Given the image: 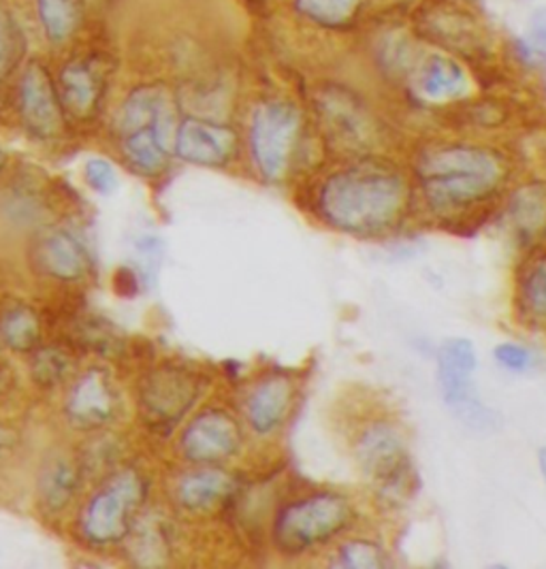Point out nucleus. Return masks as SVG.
<instances>
[{
  "label": "nucleus",
  "instance_id": "1",
  "mask_svg": "<svg viewBox=\"0 0 546 569\" xmlns=\"http://www.w3.org/2000/svg\"><path fill=\"white\" fill-rule=\"evenodd\" d=\"M408 188L387 164L361 162L327 178L318 190L320 218L344 233H385L406 208Z\"/></svg>",
  "mask_w": 546,
  "mask_h": 569
},
{
  "label": "nucleus",
  "instance_id": "2",
  "mask_svg": "<svg viewBox=\"0 0 546 569\" xmlns=\"http://www.w3.org/2000/svg\"><path fill=\"white\" fill-rule=\"evenodd\" d=\"M502 158L478 146H443L418 158L417 176L423 194L434 211L468 209L504 181Z\"/></svg>",
  "mask_w": 546,
  "mask_h": 569
},
{
  "label": "nucleus",
  "instance_id": "3",
  "mask_svg": "<svg viewBox=\"0 0 546 569\" xmlns=\"http://www.w3.org/2000/svg\"><path fill=\"white\" fill-rule=\"evenodd\" d=\"M120 148L130 167L158 176L169 160L176 111L162 86L135 88L120 113Z\"/></svg>",
  "mask_w": 546,
  "mask_h": 569
},
{
  "label": "nucleus",
  "instance_id": "4",
  "mask_svg": "<svg viewBox=\"0 0 546 569\" xmlns=\"http://www.w3.org/2000/svg\"><path fill=\"white\" fill-rule=\"evenodd\" d=\"M350 517L353 510L346 497L336 492L310 495L280 510L274 525V542L280 552L301 555L336 538L348 527Z\"/></svg>",
  "mask_w": 546,
  "mask_h": 569
},
{
  "label": "nucleus",
  "instance_id": "5",
  "mask_svg": "<svg viewBox=\"0 0 546 569\" xmlns=\"http://www.w3.org/2000/svg\"><path fill=\"white\" fill-rule=\"evenodd\" d=\"M438 385L444 403L466 427L476 431H494L497 416L478 399L474 373L478 357L474 343L464 337L446 339L438 348Z\"/></svg>",
  "mask_w": 546,
  "mask_h": 569
},
{
  "label": "nucleus",
  "instance_id": "6",
  "mask_svg": "<svg viewBox=\"0 0 546 569\" xmlns=\"http://www.w3.org/2000/svg\"><path fill=\"white\" fill-rule=\"evenodd\" d=\"M143 499L146 480L135 469L116 473L88 501L81 515V533L88 542L99 546L120 542L129 533Z\"/></svg>",
  "mask_w": 546,
  "mask_h": 569
},
{
  "label": "nucleus",
  "instance_id": "7",
  "mask_svg": "<svg viewBox=\"0 0 546 569\" xmlns=\"http://www.w3.org/2000/svg\"><path fill=\"white\" fill-rule=\"evenodd\" d=\"M301 132L299 109L282 99L262 101L250 120V152L267 181L282 180Z\"/></svg>",
  "mask_w": 546,
  "mask_h": 569
},
{
  "label": "nucleus",
  "instance_id": "8",
  "mask_svg": "<svg viewBox=\"0 0 546 569\" xmlns=\"http://www.w3.org/2000/svg\"><path fill=\"white\" fill-rule=\"evenodd\" d=\"M199 397V382L183 369H157L141 389L143 418L152 427L169 429L182 418Z\"/></svg>",
  "mask_w": 546,
  "mask_h": 569
},
{
  "label": "nucleus",
  "instance_id": "9",
  "mask_svg": "<svg viewBox=\"0 0 546 569\" xmlns=\"http://www.w3.org/2000/svg\"><path fill=\"white\" fill-rule=\"evenodd\" d=\"M239 446V425L235 422V418L220 410H209L197 416L182 436L183 455L192 463L201 466H214L234 457Z\"/></svg>",
  "mask_w": 546,
  "mask_h": 569
},
{
  "label": "nucleus",
  "instance_id": "10",
  "mask_svg": "<svg viewBox=\"0 0 546 569\" xmlns=\"http://www.w3.org/2000/svg\"><path fill=\"white\" fill-rule=\"evenodd\" d=\"M20 111L28 130L39 139H52L62 129V99L39 62L28 64L20 79Z\"/></svg>",
  "mask_w": 546,
  "mask_h": 569
},
{
  "label": "nucleus",
  "instance_id": "11",
  "mask_svg": "<svg viewBox=\"0 0 546 569\" xmlns=\"http://www.w3.org/2000/svg\"><path fill=\"white\" fill-rule=\"evenodd\" d=\"M357 459L367 478L383 487H395L408 469L406 443L389 425H371L357 443Z\"/></svg>",
  "mask_w": 546,
  "mask_h": 569
},
{
  "label": "nucleus",
  "instance_id": "12",
  "mask_svg": "<svg viewBox=\"0 0 546 569\" xmlns=\"http://www.w3.org/2000/svg\"><path fill=\"white\" fill-rule=\"evenodd\" d=\"M176 154L199 167H222L235 156L237 134L208 120H186L176 132Z\"/></svg>",
  "mask_w": 546,
  "mask_h": 569
},
{
  "label": "nucleus",
  "instance_id": "13",
  "mask_svg": "<svg viewBox=\"0 0 546 569\" xmlns=\"http://www.w3.org/2000/svg\"><path fill=\"white\" fill-rule=\"evenodd\" d=\"M471 81L468 71L444 53H429L417 64L415 90L427 103H450L468 97Z\"/></svg>",
  "mask_w": 546,
  "mask_h": 569
},
{
  "label": "nucleus",
  "instance_id": "14",
  "mask_svg": "<svg viewBox=\"0 0 546 569\" xmlns=\"http://www.w3.org/2000/svg\"><path fill=\"white\" fill-rule=\"evenodd\" d=\"M118 412V395L103 371H88L71 390L67 415L81 427H99Z\"/></svg>",
  "mask_w": 546,
  "mask_h": 569
},
{
  "label": "nucleus",
  "instance_id": "15",
  "mask_svg": "<svg viewBox=\"0 0 546 569\" xmlns=\"http://www.w3.org/2000/svg\"><path fill=\"white\" fill-rule=\"evenodd\" d=\"M62 104L79 118H90L103 97V76L95 60L78 58L62 69Z\"/></svg>",
  "mask_w": 546,
  "mask_h": 569
},
{
  "label": "nucleus",
  "instance_id": "16",
  "mask_svg": "<svg viewBox=\"0 0 546 569\" xmlns=\"http://www.w3.org/2000/svg\"><path fill=\"white\" fill-rule=\"evenodd\" d=\"M37 264L58 280H81L90 269V257L76 234L53 231L46 234L34 252Z\"/></svg>",
  "mask_w": 546,
  "mask_h": 569
},
{
  "label": "nucleus",
  "instance_id": "17",
  "mask_svg": "<svg viewBox=\"0 0 546 569\" xmlns=\"http://www.w3.org/2000/svg\"><path fill=\"white\" fill-rule=\"evenodd\" d=\"M292 403V385L282 376H269L260 380L246 401V415L250 427L267 436L282 425Z\"/></svg>",
  "mask_w": 546,
  "mask_h": 569
},
{
  "label": "nucleus",
  "instance_id": "18",
  "mask_svg": "<svg viewBox=\"0 0 546 569\" xmlns=\"http://www.w3.org/2000/svg\"><path fill=\"white\" fill-rule=\"evenodd\" d=\"M234 491V478L222 469H197L183 476L178 499L188 510H208Z\"/></svg>",
  "mask_w": 546,
  "mask_h": 569
},
{
  "label": "nucleus",
  "instance_id": "19",
  "mask_svg": "<svg viewBox=\"0 0 546 569\" xmlns=\"http://www.w3.org/2000/svg\"><path fill=\"white\" fill-rule=\"evenodd\" d=\"M519 297L523 313L538 327H546V254L525 264Z\"/></svg>",
  "mask_w": 546,
  "mask_h": 569
},
{
  "label": "nucleus",
  "instance_id": "20",
  "mask_svg": "<svg viewBox=\"0 0 546 569\" xmlns=\"http://www.w3.org/2000/svg\"><path fill=\"white\" fill-rule=\"evenodd\" d=\"M37 11L43 32L52 43H64L78 28V0H37Z\"/></svg>",
  "mask_w": 546,
  "mask_h": 569
},
{
  "label": "nucleus",
  "instance_id": "21",
  "mask_svg": "<svg viewBox=\"0 0 546 569\" xmlns=\"http://www.w3.org/2000/svg\"><path fill=\"white\" fill-rule=\"evenodd\" d=\"M361 2L364 0H295V9L318 27L339 28L357 16Z\"/></svg>",
  "mask_w": 546,
  "mask_h": 569
},
{
  "label": "nucleus",
  "instance_id": "22",
  "mask_svg": "<svg viewBox=\"0 0 546 569\" xmlns=\"http://www.w3.org/2000/svg\"><path fill=\"white\" fill-rule=\"evenodd\" d=\"M78 485V469L67 461H58L41 478V501L52 512L62 510L73 499Z\"/></svg>",
  "mask_w": 546,
  "mask_h": 569
},
{
  "label": "nucleus",
  "instance_id": "23",
  "mask_svg": "<svg viewBox=\"0 0 546 569\" xmlns=\"http://www.w3.org/2000/svg\"><path fill=\"white\" fill-rule=\"evenodd\" d=\"M0 337L13 350H32L39 341V320L34 311L28 308L4 311V316L0 318Z\"/></svg>",
  "mask_w": 546,
  "mask_h": 569
},
{
  "label": "nucleus",
  "instance_id": "24",
  "mask_svg": "<svg viewBox=\"0 0 546 569\" xmlns=\"http://www.w3.org/2000/svg\"><path fill=\"white\" fill-rule=\"evenodd\" d=\"M22 34L16 24L13 16L7 11V7L0 2V79L9 76L13 67L20 60L22 53Z\"/></svg>",
  "mask_w": 546,
  "mask_h": 569
},
{
  "label": "nucleus",
  "instance_id": "25",
  "mask_svg": "<svg viewBox=\"0 0 546 569\" xmlns=\"http://www.w3.org/2000/svg\"><path fill=\"white\" fill-rule=\"evenodd\" d=\"M353 103H344L341 99H331L322 104L329 127L341 134L346 143H359V139L365 134V122L359 118L355 109H350Z\"/></svg>",
  "mask_w": 546,
  "mask_h": 569
},
{
  "label": "nucleus",
  "instance_id": "26",
  "mask_svg": "<svg viewBox=\"0 0 546 569\" xmlns=\"http://www.w3.org/2000/svg\"><path fill=\"white\" fill-rule=\"evenodd\" d=\"M513 216L523 233H536V229H540L538 224L545 222V199L532 190H523L513 203Z\"/></svg>",
  "mask_w": 546,
  "mask_h": 569
},
{
  "label": "nucleus",
  "instance_id": "27",
  "mask_svg": "<svg viewBox=\"0 0 546 569\" xmlns=\"http://www.w3.org/2000/svg\"><path fill=\"white\" fill-rule=\"evenodd\" d=\"M339 561L346 568H383L385 566V555L374 543L350 542L341 548Z\"/></svg>",
  "mask_w": 546,
  "mask_h": 569
},
{
  "label": "nucleus",
  "instance_id": "28",
  "mask_svg": "<svg viewBox=\"0 0 546 569\" xmlns=\"http://www.w3.org/2000/svg\"><path fill=\"white\" fill-rule=\"evenodd\" d=\"M494 357L502 367H506L508 371H515V373H525L536 367V355L527 346L515 343V341L495 346Z\"/></svg>",
  "mask_w": 546,
  "mask_h": 569
},
{
  "label": "nucleus",
  "instance_id": "29",
  "mask_svg": "<svg viewBox=\"0 0 546 569\" xmlns=\"http://www.w3.org/2000/svg\"><path fill=\"white\" fill-rule=\"evenodd\" d=\"M86 181L99 194H111L120 186L113 164L105 158H92L86 162Z\"/></svg>",
  "mask_w": 546,
  "mask_h": 569
},
{
  "label": "nucleus",
  "instance_id": "30",
  "mask_svg": "<svg viewBox=\"0 0 546 569\" xmlns=\"http://www.w3.org/2000/svg\"><path fill=\"white\" fill-rule=\"evenodd\" d=\"M67 369H69V361L58 350L39 352L34 362V376L39 378V382H46V385L58 382Z\"/></svg>",
  "mask_w": 546,
  "mask_h": 569
},
{
  "label": "nucleus",
  "instance_id": "31",
  "mask_svg": "<svg viewBox=\"0 0 546 569\" xmlns=\"http://www.w3.org/2000/svg\"><path fill=\"white\" fill-rule=\"evenodd\" d=\"M523 48L529 56L546 60V9H540L532 16L527 34L523 39Z\"/></svg>",
  "mask_w": 546,
  "mask_h": 569
},
{
  "label": "nucleus",
  "instance_id": "32",
  "mask_svg": "<svg viewBox=\"0 0 546 569\" xmlns=\"http://www.w3.org/2000/svg\"><path fill=\"white\" fill-rule=\"evenodd\" d=\"M11 443H13V440H11V433H9V431H4V429L0 427V459L11 450Z\"/></svg>",
  "mask_w": 546,
  "mask_h": 569
},
{
  "label": "nucleus",
  "instance_id": "33",
  "mask_svg": "<svg viewBox=\"0 0 546 569\" xmlns=\"http://www.w3.org/2000/svg\"><path fill=\"white\" fill-rule=\"evenodd\" d=\"M538 463H540V471H543V476L546 478V446H543L540 452H538Z\"/></svg>",
  "mask_w": 546,
  "mask_h": 569
},
{
  "label": "nucleus",
  "instance_id": "34",
  "mask_svg": "<svg viewBox=\"0 0 546 569\" xmlns=\"http://www.w3.org/2000/svg\"><path fill=\"white\" fill-rule=\"evenodd\" d=\"M4 160H7V156L0 150V171H2V167H4Z\"/></svg>",
  "mask_w": 546,
  "mask_h": 569
}]
</instances>
